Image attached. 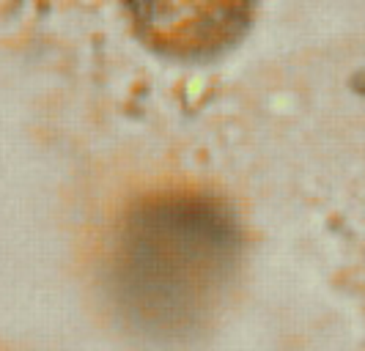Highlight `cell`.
<instances>
[{"mask_svg": "<svg viewBox=\"0 0 365 351\" xmlns=\"http://www.w3.org/2000/svg\"><path fill=\"white\" fill-rule=\"evenodd\" d=\"M135 36L151 53L203 63L228 53L256 11V0H124Z\"/></svg>", "mask_w": 365, "mask_h": 351, "instance_id": "7a4b0ae2", "label": "cell"}, {"mask_svg": "<svg viewBox=\"0 0 365 351\" xmlns=\"http://www.w3.org/2000/svg\"><path fill=\"white\" fill-rule=\"evenodd\" d=\"M234 247V228L215 204L165 198L143 206L115 253L124 318L154 340L192 337L222 294Z\"/></svg>", "mask_w": 365, "mask_h": 351, "instance_id": "6da1fadb", "label": "cell"}]
</instances>
